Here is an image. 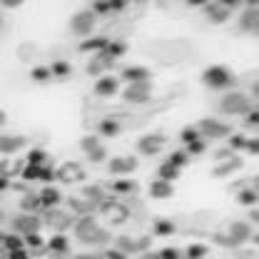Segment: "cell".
Wrapping results in <instances>:
<instances>
[{
	"mask_svg": "<svg viewBox=\"0 0 259 259\" xmlns=\"http://www.w3.org/2000/svg\"><path fill=\"white\" fill-rule=\"evenodd\" d=\"M75 237H77L80 242H85V244H93V247H102V244L110 242V232L102 229L93 217H82V220L75 225Z\"/></svg>",
	"mask_w": 259,
	"mask_h": 259,
	"instance_id": "6da1fadb",
	"label": "cell"
},
{
	"mask_svg": "<svg viewBox=\"0 0 259 259\" xmlns=\"http://www.w3.org/2000/svg\"><path fill=\"white\" fill-rule=\"evenodd\" d=\"M220 110L225 115H249L254 107L249 102V97L244 93H227L222 100H220Z\"/></svg>",
	"mask_w": 259,
	"mask_h": 259,
	"instance_id": "7a4b0ae2",
	"label": "cell"
},
{
	"mask_svg": "<svg viewBox=\"0 0 259 259\" xmlns=\"http://www.w3.org/2000/svg\"><path fill=\"white\" fill-rule=\"evenodd\" d=\"M95 30V13L88 8V10H77L72 18H70V32L77 35V37H90Z\"/></svg>",
	"mask_w": 259,
	"mask_h": 259,
	"instance_id": "3957f363",
	"label": "cell"
},
{
	"mask_svg": "<svg viewBox=\"0 0 259 259\" xmlns=\"http://www.w3.org/2000/svg\"><path fill=\"white\" fill-rule=\"evenodd\" d=\"M202 80H204L209 88H214V90H225V88H232V85H234V75H232L227 67H222V65L207 67L204 75H202Z\"/></svg>",
	"mask_w": 259,
	"mask_h": 259,
	"instance_id": "277c9868",
	"label": "cell"
},
{
	"mask_svg": "<svg viewBox=\"0 0 259 259\" xmlns=\"http://www.w3.org/2000/svg\"><path fill=\"white\" fill-rule=\"evenodd\" d=\"M249 234H252V229L247 222H234V225H229L227 234H217V242L225 247H239L249 239Z\"/></svg>",
	"mask_w": 259,
	"mask_h": 259,
	"instance_id": "5b68a950",
	"label": "cell"
},
{
	"mask_svg": "<svg viewBox=\"0 0 259 259\" xmlns=\"http://www.w3.org/2000/svg\"><path fill=\"white\" fill-rule=\"evenodd\" d=\"M237 3L234 0H225V3H204V15L212 20V23H217V25H222L229 20V15H232V8H234Z\"/></svg>",
	"mask_w": 259,
	"mask_h": 259,
	"instance_id": "8992f818",
	"label": "cell"
},
{
	"mask_svg": "<svg viewBox=\"0 0 259 259\" xmlns=\"http://www.w3.org/2000/svg\"><path fill=\"white\" fill-rule=\"evenodd\" d=\"M127 102H147L152 97V82L150 80H140V82H130L127 90L122 93Z\"/></svg>",
	"mask_w": 259,
	"mask_h": 259,
	"instance_id": "52a82bcc",
	"label": "cell"
},
{
	"mask_svg": "<svg viewBox=\"0 0 259 259\" xmlns=\"http://www.w3.org/2000/svg\"><path fill=\"white\" fill-rule=\"evenodd\" d=\"M229 125L225 122H220V120H202L199 125H197V132H202L204 137H209V140H222V137H229Z\"/></svg>",
	"mask_w": 259,
	"mask_h": 259,
	"instance_id": "ba28073f",
	"label": "cell"
},
{
	"mask_svg": "<svg viewBox=\"0 0 259 259\" xmlns=\"http://www.w3.org/2000/svg\"><path fill=\"white\" fill-rule=\"evenodd\" d=\"M162 147H164V135H145L140 142H137V150L142 152V155H157V152H162Z\"/></svg>",
	"mask_w": 259,
	"mask_h": 259,
	"instance_id": "9c48e42d",
	"label": "cell"
},
{
	"mask_svg": "<svg viewBox=\"0 0 259 259\" xmlns=\"http://www.w3.org/2000/svg\"><path fill=\"white\" fill-rule=\"evenodd\" d=\"M40 217H35V214H30V212H25V214H20V217H15L13 220V227L20 232V234H37V229H40Z\"/></svg>",
	"mask_w": 259,
	"mask_h": 259,
	"instance_id": "30bf717a",
	"label": "cell"
},
{
	"mask_svg": "<svg viewBox=\"0 0 259 259\" xmlns=\"http://www.w3.org/2000/svg\"><path fill=\"white\" fill-rule=\"evenodd\" d=\"M80 147H82V152L88 155V160L90 162H102L105 160V147L100 145V140L97 137H82L80 140Z\"/></svg>",
	"mask_w": 259,
	"mask_h": 259,
	"instance_id": "8fae6325",
	"label": "cell"
},
{
	"mask_svg": "<svg viewBox=\"0 0 259 259\" xmlns=\"http://www.w3.org/2000/svg\"><path fill=\"white\" fill-rule=\"evenodd\" d=\"M25 145H28V137H23V135H3L0 137V152L3 155H15Z\"/></svg>",
	"mask_w": 259,
	"mask_h": 259,
	"instance_id": "7c38bea8",
	"label": "cell"
},
{
	"mask_svg": "<svg viewBox=\"0 0 259 259\" xmlns=\"http://www.w3.org/2000/svg\"><path fill=\"white\" fill-rule=\"evenodd\" d=\"M239 28H242L244 32H257L259 30V10H257V3L247 5V10L242 13Z\"/></svg>",
	"mask_w": 259,
	"mask_h": 259,
	"instance_id": "4fadbf2b",
	"label": "cell"
},
{
	"mask_svg": "<svg viewBox=\"0 0 259 259\" xmlns=\"http://www.w3.org/2000/svg\"><path fill=\"white\" fill-rule=\"evenodd\" d=\"M112 63H115V58H112L107 50H102V53H97L95 58L88 63V75H100L102 70H110Z\"/></svg>",
	"mask_w": 259,
	"mask_h": 259,
	"instance_id": "5bb4252c",
	"label": "cell"
},
{
	"mask_svg": "<svg viewBox=\"0 0 259 259\" xmlns=\"http://www.w3.org/2000/svg\"><path fill=\"white\" fill-rule=\"evenodd\" d=\"M117 90H120V80H117V77H110V75L100 77L97 85H95V93L100 97H112Z\"/></svg>",
	"mask_w": 259,
	"mask_h": 259,
	"instance_id": "9a60e30c",
	"label": "cell"
},
{
	"mask_svg": "<svg viewBox=\"0 0 259 259\" xmlns=\"http://www.w3.org/2000/svg\"><path fill=\"white\" fill-rule=\"evenodd\" d=\"M137 169V157H115L110 160V172L112 175H125V172H132Z\"/></svg>",
	"mask_w": 259,
	"mask_h": 259,
	"instance_id": "2e32d148",
	"label": "cell"
},
{
	"mask_svg": "<svg viewBox=\"0 0 259 259\" xmlns=\"http://www.w3.org/2000/svg\"><path fill=\"white\" fill-rule=\"evenodd\" d=\"M237 169H242V160L237 157V155H232L229 160H225V162H220L217 167H214V177H227V175H232V172H237Z\"/></svg>",
	"mask_w": 259,
	"mask_h": 259,
	"instance_id": "e0dca14e",
	"label": "cell"
},
{
	"mask_svg": "<svg viewBox=\"0 0 259 259\" xmlns=\"http://www.w3.org/2000/svg\"><path fill=\"white\" fill-rule=\"evenodd\" d=\"M150 194H152L155 199H167V197H172V194H175V190H172V182H164V180L152 182V185H150Z\"/></svg>",
	"mask_w": 259,
	"mask_h": 259,
	"instance_id": "ac0fdd59",
	"label": "cell"
},
{
	"mask_svg": "<svg viewBox=\"0 0 259 259\" xmlns=\"http://www.w3.org/2000/svg\"><path fill=\"white\" fill-rule=\"evenodd\" d=\"M147 75H150V70H147V67H142V65H132V67H125V70H122V77H125L127 82L147 80Z\"/></svg>",
	"mask_w": 259,
	"mask_h": 259,
	"instance_id": "d6986e66",
	"label": "cell"
},
{
	"mask_svg": "<svg viewBox=\"0 0 259 259\" xmlns=\"http://www.w3.org/2000/svg\"><path fill=\"white\" fill-rule=\"evenodd\" d=\"M107 45H110L107 37H93V40H85V42L80 45V50H88V53H90V50H100V53H102V50H107Z\"/></svg>",
	"mask_w": 259,
	"mask_h": 259,
	"instance_id": "ffe728a7",
	"label": "cell"
},
{
	"mask_svg": "<svg viewBox=\"0 0 259 259\" xmlns=\"http://www.w3.org/2000/svg\"><path fill=\"white\" fill-rule=\"evenodd\" d=\"M100 135H102V137H117V135H120V125H117L115 120H105V122L100 125Z\"/></svg>",
	"mask_w": 259,
	"mask_h": 259,
	"instance_id": "44dd1931",
	"label": "cell"
},
{
	"mask_svg": "<svg viewBox=\"0 0 259 259\" xmlns=\"http://www.w3.org/2000/svg\"><path fill=\"white\" fill-rule=\"evenodd\" d=\"M177 175H180V169H177L175 164H169V162H164L160 167V180H164V182H172Z\"/></svg>",
	"mask_w": 259,
	"mask_h": 259,
	"instance_id": "7402d4cb",
	"label": "cell"
},
{
	"mask_svg": "<svg viewBox=\"0 0 259 259\" xmlns=\"http://www.w3.org/2000/svg\"><path fill=\"white\" fill-rule=\"evenodd\" d=\"M117 249H120L122 254L137 252V239H130V237H120V239H117Z\"/></svg>",
	"mask_w": 259,
	"mask_h": 259,
	"instance_id": "603a6c76",
	"label": "cell"
},
{
	"mask_svg": "<svg viewBox=\"0 0 259 259\" xmlns=\"http://www.w3.org/2000/svg\"><path fill=\"white\" fill-rule=\"evenodd\" d=\"M58 202H60V194H58V190H53V187L42 190V194H40V204H58Z\"/></svg>",
	"mask_w": 259,
	"mask_h": 259,
	"instance_id": "cb8c5ba5",
	"label": "cell"
},
{
	"mask_svg": "<svg viewBox=\"0 0 259 259\" xmlns=\"http://www.w3.org/2000/svg\"><path fill=\"white\" fill-rule=\"evenodd\" d=\"M207 252H209V249H207L204 244H192V247L187 249V257H190V259H199V257H204Z\"/></svg>",
	"mask_w": 259,
	"mask_h": 259,
	"instance_id": "d4e9b609",
	"label": "cell"
},
{
	"mask_svg": "<svg viewBox=\"0 0 259 259\" xmlns=\"http://www.w3.org/2000/svg\"><path fill=\"white\" fill-rule=\"evenodd\" d=\"M137 190V182H115V192H122V194H127V192H135Z\"/></svg>",
	"mask_w": 259,
	"mask_h": 259,
	"instance_id": "484cf974",
	"label": "cell"
},
{
	"mask_svg": "<svg viewBox=\"0 0 259 259\" xmlns=\"http://www.w3.org/2000/svg\"><path fill=\"white\" fill-rule=\"evenodd\" d=\"M30 75H32V80L42 82V80L50 77V67H35V70H30Z\"/></svg>",
	"mask_w": 259,
	"mask_h": 259,
	"instance_id": "4316f807",
	"label": "cell"
},
{
	"mask_svg": "<svg viewBox=\"0 0 259 259\" xmlns=\"http://www.w3.org/2000/svg\"><path fill=\"white\" fill-rule=\"evenodd\" d=\"M239 202H242V204H254V202H257V192H254V190H242V192H239Z\"/></svg>",
	"mask_w": 259,
	"mask_h": 259,
	"instance_id": "83f0119b",
	"label": "cell"
},
{
	"mask_svg": "<svg viewBox=\"0 0 259 259\" xmlns=\"http://www.w3.org/2000/svg\"><path fill=\"white\" fill-rule=\"evenodd\" d=\"M67 72H70V65L67 63H55L50 67V75H58V77H65Z\"/></svg>",
	"mask_w": 259,
	"mask_h": 259,
	"instance_id": "f1b7e54d",
	"label": "cell"
},
{
	"mask_svg": "<svg viewBox=\"0 0 259 259\" xmlns=\"http://www.w3.org/2000/svg\"><path fill=\"white\" fill-rule=\"evenodd\" d=\"M35 207H40V197H37V194H28V197L23 199V209L30 212V209H35Z\"/></svg>",
	"mask_w": 259,
	"mask_h": 259,
	"instance_id": "f546056e",
	"label": "cell"
},
{
	"mask_svg": "<svg viewBox=\"0 0 259 259\" xmlns=\"http://www.w3.org/2000/svg\"><path fill=\"white\" fill-rule=\"evenodd\" d=\"M197 135H199V132H197V127H185V130H182V140H185L187 145L197 142Z\"/></svg>",
	"mask_w": 259,
	"mask_h": 259,
	"instance_id": "4dcf8cb0",
	"label": "cell"
},
{
	"mask_svg": "<svg viewBox=\"0 0 259 259\" xmlns=\"http://www.w3.org/2000/svg\"><path fill=\"white\" fill-rule=\"evenodd\" d=\"M32 55H35V45H28V42H25V45H20V53H18V58H20V60H28V58H32Z\"/></svg>",
	"mask_w": 259,
	"mask_h": 259,
	"instance_id": "1f68e13d",
	"label": "cell"
},
{
	"mask_svg": "<svg viewBox=\"0 0 259 259\" xmlns=\"http://www.w3.org/2000/svg\"><path fill=\"white\" fill-rule=\"evenodd\" d=\"M50 249H55V252H65V249H67V239H65V237H55V239H50Z\"/></svg>",
	"mask_w": 259,
	"mask_h": 259,
	"instance_id": "d6a6232c",
	"label": "cell"
},
{
	"mask_svg": "<svg viewBox=\"0 0 259 259\" xmlns=\"http://www.w3.org/2000/svg\"><path fill=\"white\" fill-rule=\"evenodd\" d=\"M155 229H157V234H172V232H175V225H172V222H157Z\"/></svg>",
	"mask_w": 259,
	"mask_h": 259,
	"instance_id": "836d02e7",
	"label": "cell"
},
{
	"mask_svg": "<svg viewBox=\"0 0 259 259\" xmlns=\"http://www.w3.org/2000/svg\"><path fill=\"white\" fill-rule=\"evenodd\" d=\"M40 172H42V167H37V164H30V167L25 169V177H28V180H35V177H40Z\"/></svg>",
	"mask_w": 259,
	"mask_h": 259,
	"instance_id": "e575fe53",
	"label": "cell"
},
{
	"mask_svg": "<svg viewBox=\"0 0 259 259\" xmlns=\"http://www.w3.org/2000/svg\"><path fill=\"white\" fill-rule=\"evenodd\" d=\"M90 10L93 13H110V3H93Z\"/></svg>",
	"mask_w": 259,
	"mask_h": 259,
	"instance_id": "d590c367",
	"label": "cell"
},
{
	"mask_svg": "<svg viewBox=\"0 0 259 259\" xmlns=\"http://www.w3.org/2000/svg\"><path fill=\"white\" fill-rule=\"evenodd\" d=\"M160 259H180V252L167 247V249H162V252H160Z\"/></svg>",
	"mask_w": 259,
	"mask_h": 259,
	"instance_id": "8d00e7d4",
	"label": "cell"
},
{
	"mask_svg": "<svg viewBox=\"0 0 259 259\" xmlns=\"http://www.w3.org/2000/svg\"><path fill=\"white\" fill-rule=\"evenodd\" d=\"M185 160H187V157H185L182 152H175V155L169 157V164H175V167L180 169V164H185Z\"/></svg>",
	"mask_w": 259,
	"mask_h": 259,
	"instance_id": "74e56055",
	"label": "cell"
},
{
	"mask_svg": "<svg viewBox=\"0 0 259 259\" xmlns=\"http://www.w3.org/2000/svg\"><path fill=\"white\" fill-rule=\"evenodd\" d=\"M5 247H8L10 252H15V249H20V239H15V237H8V239H5Z\"/></svg>",
	"mask_w": 259,
	"mask_h": 259,
	"instance_id": "f35d334b",
	"label": "cell"
},
{
	"mask_svg": "<svg viewBox=\"0 0 259 259\" xmlns=\"http://www.w3.org/2000/svg\"><path fill=\"white\" fill-rule=\"evenodd\" d=\"M187 152H192V155H199V152H204V142H199V140H197V142H192Z\"/></svg>",
	"mask_w": 259,
	"mask_h": 259,
	"instance_id": "ab89813d",
	"label": "cell"
},
{
	"mask_svg": "<svg viewBox=\"0 0 259 259\" xmlns=\"http://www.w3.org/2000/svg\"><path fill=\"white\" fill-rule=\"evenodd\" d=\"M242 147H247V150H249V152H252V155H254V152H257V140H244V145H242Z\"/></svg>",
	"mask_w": 259,
	"mask_h": 259,
	"instance_id": "60d3db41",
	"label": "cell"
},
{
	"mask_svg": "<svg viewBox=\"0 0 259 259\" xmlns=\"http://www.w3.org/2000/svg\"><path fill=\"white\" fill-rule=\"evenodd\" d=\"M88 197H93V199H100L102 197V192H100V187H88Z\"/></svg>",
	"mask_w": 259,
	"mask_h": 259,
	"instance_id": "b9f144b4",
	"label": "cell"
},
{
	"mask_svg": "<svg viewBox=\"0 0 259 259\" xmlns=\"http://www.w3.org/2000/svg\"><path fill=\"white\" fill-rule=\"evenodd\" d=\"M107 259H125V254L117 249H107Z\"/></svg>",
	"mask_w": 259,
	"mask_h": 259,
	"instance_id": "7bdbcfd3",
	"label": "cell"
},
{
	"mask_svg": "<svg viewBox=\"0 0 259 259\" xmlns=\"http://www.w3.org/2000/svg\"><path fill=\"white\" fill-rule=\"evenodd\" d=\"M42 157H45V155H42L40 150H35V152H32V155H30V162H32V164H35V162H40V160H42Z\"/></svg>",
	"mask_w": 259,
	"mask_h": 259,
	"instance_id": "ee69618b",
	"label": "cell"
},
{
	"mask_svg": "<svg viewBox=\"0 0 259 259\" xmlns=\"http://www.w3.org/2000/svg\"><path fill=\"white\" fill-rule=\"evenodd\" d=\"M20 0H3V8H18Z\"/></svg>",
	"mask_w": 259,
	"mask_h": 259,
	"instance_id": "f6af8a7d",
	"label": "cell"
},
{
	"mask_svg": "<svg viewBox=\"0 0 259 259\" xmlns=\"http://www.w3.org/2000/svg\"><path fill=\"white\" fill-rule=\"evenodd\" d=\"M10 259H25V252L23 249H15V252H10Z\"/></svg>",
	"mask_w": 259,
	"mask_h": 259,
	"instance_id": "bcb514c9",
	"label": "cell"
},
{
	"mask_svg": "<svg viewBox=\"0 0 259 259\" xmlns=\"http://www.w3.org/2000/svg\"><path fill=\"white\" fill-rule=\"evenodd\" d=\"M140 259H160V252H145Z\"/></svg>",
	"mask_w": 259,
	"mask_h": 259,
	"instance_id": "7dc6e473",
	"label": "cell"
},
{
	"mask_svg": "<svg viewBox=\"0 0 259 259\" xmlns=\"http://www.w3.org/2000/svg\"><path fill=\"white\" fill-rule=\"evenodd\" d=\"M72 259H105V257H100V254H77V257H72Z\"/></svg>",
	"mask_w": 259,
	"mask_h": 259,
	"instance_id": "c3c4849f",
	"label": "cell"
},
{
	"mask_svg": "<svg viewBox=\"0 0 259 259\" xmlns=\"http://www.w3.org/2000/svg\"><path fill=\"white\" fill-rule=\"evenodd\" d=\"M247 125H257V112H254V110L249 112V117H247Z\"/></svg>",
	"mask_w": 259,
	"mask_h": 259,
	"instance_id": "681fc988",
	"label": "cell"
},
{
	"mask_svg": "<svg viewBox=\"0 0 259 259\" xmlns=\"http://www.w3.org/2000/svg\"><path fill=\"white\" fill-rule=\"evenodd\" d=\"M28 244H40V239H37V234H28Z\"/></svg>",
	"mask_w": 259,
	"mask_h": 259,
	"instance_id": "f907efd6",
	"label": "cell"
},
{
	"mask_svg": "<svg viewBox=\"0 0 259 259\" xmlns=\"http://www.w3.org/2000/svg\"><path fill=\"white\" fill-rule=\"evenodd\" d=\"M3 187H5V182H3V180H0V190H3Z\"/></svg>",
	"mask_w": 259,
	"mask_h": 259,
	"instance_id": "816d5d0a",
	"label": "cell"
},
{
	"mask_svg": "<svg viewBox=\"0 0 259 259\" xmlns=\"http://www.w3.org/2000/svg\"><path fill=\"white\" fill-rule=\"evenodd\" d=\"M0 28H3V15H0Z\"/></svg>",
	"mask_w": 259,
	"mask_h": 259,
	"instance_id": "f5cc1de1",
	"label": "cell"
},
{
	"mask_svg": "<svg viewBox=\"0 0 259 259\" xmlns=\"http://www.w3.org/2000/svg\"><path fill=\"white\" fill-rule=\"evenodd\" d=\"M0 122H3V115H0Z\"/></svg>",
	"mask_w": 259,
	"mask_h": 259,
	"instance_id": "db71d44e",
	"label": "cell"
},
{
	"mask_svg": "<svg viewBox=\"0 0 259 259\" xmlns=\"http://www.w3.org/2000/svg\"><path fill=\"white\" fill-rule=\"evenodd\" d=\"M0 220H3V212H0Z\"/></svg>",
	"mask_w": 259,
	"mask_h": 259,
	"instance_id": "11a10c76",
	"label": "cell"
}]
</instances>
